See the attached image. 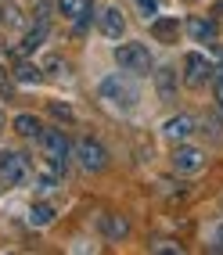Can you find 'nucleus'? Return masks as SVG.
Wrapping results in <instances>:
<instances>
[{
	"mask_svg": "<svg viewBox=\"0 0 223 255\" xmlns=\"http://www.w3.org/2000/svg\"><path fill=\"white\" fill-rule=\"evenodd\" d=\"M25 176H29V162H25V155H14V151H0V180L11 183V187H18Z\"/></svg>",
	"mask_w": 223,
	"mask_h": 255,
	"instance_id": "3",
	"label": "nucleus"
},
{
	"mask_svg": "<svg viewBox=\"0 0 223 255\" xmlns=\"http://www.w3.org/2000/svg\"><path fill=\"white\" fill-rule=\"evenodd\" d=\"M173 169H177V173H184V176L198 173V169H202V151H198V147H177V151H173Z\"/></svg>",
	"mask_w": 223,
	"mask_h": 255,
	"instance_id": "8",
	"label": "nucleus"
},
{
	"mask_svg": "<svg viewBox=\"0 0 223 255\" xmlns=\"http://www.w3.org/2000/svg\"><path fill=\"white\" fill-rule=\"evenodd\" d=\"M97 94H101L105 105H115L119 112H130V108L137 105V87H133L126 76H108V79H101Z\"/></svg>",
	"mask_w": 223,
	"mask_h": 255,
	"instance_id": "1",
	"label": "nucleus"
},
{
	"mask_svg": "<svg viewBox=\"0 0 223 255\" xmlns=\"http://www.w3.org/2000/svg\"><path fill=\"white\" fill-rule=\"evenodd\" d=\"M187 32H191V40H198V43H213L216 25H213L209 18H198V14H191V18H187Z\"/></svg>",
	"mask_w": 223,
	"mask_h": 255,
	"instance_id": "11",
	"label": "nucleus"
},
{
	"mask_svg": "<svg viewBox=\"0 0 223 255\" xmlns=\"http://www.w3.org/2000/svg\"><path fill=\"white\" fill-rule=\"evenodd\" d=\"M40 140H43V151H47V165L54 169V173H61V169H65V158H68V140L61 137L58 129L40 133Z\"/></svg>",
	"mask_w": 223,
	"mask_h": 255,
	"instance_id": "4",
	"label": "nucleus"
},
{
	"mask_svg": "<svg viewBox=\"0 0 223 255\" xmlns=\"http://www.w3.org/2000/svg\"><path fill=\"white\" fill-rule=\"evenodd\" d=\"M0 129H4V112H0Z\"/></svg>",
	"mask_w": 223,
	"mask_h": 255,
	"instance_id": "25",
	"label": "nucleus"
},
{
	"mask_svg": "<svg viewBox=\"0 0 223 255\" xmlns=\"http://www.w3.org/2000/svg\"><path fill=\"white\" fill-rule=\"evenodd\" d=\"M43 40H47V25H43V22H36V25H32V29L25 32V36H22V43H18V54H22V58H25V54H32V50H36Z\"/></svg>",
	"mask_w": 223,
	"mask_h": 255,
	"instance_id": "12",
	"label": "nucleus"
},
{
	"mask_svg": "<svg viewBox=\"0 0 223 255\" xmlns=\"http://www.w3.org/2000/svg\"><path fill=\"white\" fill-rule=\"evenodd\" d=\"M151 32H155V40H173V36H177V22H173V18L155 22V25H151Z\"/></svg>",
	"mask_w": 223,
	"mask_h": 255,
	"instance_id": "18",
	"label": "nucleus"
},
{
	"mask_svg": "<svg viewBox=\"0 0 223 255\" xmlns=\"http://www.w3.org/2000/svg\"><path fill=\"white\" fill-rule=\"evenodd\" d=\"M50 219H54V209L43 205V201H36V205L29 209V223H32V227H47Z\"/></svg>",
	"mask_w": 223,
	"mask_h": 255,
	"instance_id": "15",
	"label": "nucleus"
},
{
	"mask_svg": "<svg viewBox=\"0 0 223 255\" xmlns=\"http://www.w3.org/2000/svg\"><path fill=\"white\" fill-rule=\"evenodd\" d=\"M14 79H18V83H40V69L18 58V65H14Z\"/></svg>",
	"mask_w": 223,
	"mask_h": 255,
	"instance_id": "16",
	"label": "nucleus"
},
{
	"mask_svg": "<svg viewBox=\"0 0 223 255\" xmlns=\"http://www.w3.org/2000/svg\"><path fill=\"white\" fill-rule=\"evenodd\" d=\"M50 112H54L58 119H72V108H68V105H61V101H50Z\"/></svg>",
	"mask_w": 223,
	"mask_h": 255,
	"instance_id": "19",
	"label": "nucleus"
},
{
	"mask_svg": "<svg viewBox=\"0 0 223 255\" xmlns=\"http://www.w3.org/2000/svg\"><path fill=\"white\" fill-rule=\"evenodd\" d=\"M209 61H205L202 54H187L184 58V79H187V87H202L205 79H209Z\"/></svg>",
	"mask_w": 223,
	"mask_h": 255,
	"instance_id": "7",
	"label": "nucleus"
},
{
	"mask_svg": "<svg viewBox=\"0 0 223 255\" xmlns=\"http://www.w3.org/2000/svg\"><path fill=\"white\" fill-rule=\"evenodd\" d=\"M40 119L36 115H14V133L18 137H25V140H32V137H40Z\"/></svg>",
	"mask_w": 223,
	"mask_h": 255,
	"instance_id": "13",
	"label": "nucleus"
},
{
	"mask_svg": "<svg viewBox=\"0 0 223 255\" xmlns=\"http://www.w3.org/2000/svg\"><path fill=\"white\" fill-rule=\"evenodd\" d=\"M36 191H40V194L54 191V176H40V180H36Z\"/></svg>",
	"mask_w": 223,
	"mask_h": 255,
	"instance_id": "21",
	"label": "nucleus"
},
{
	"mask_svg": "<svg viewBox=\"0 0 223 255\" xmlns=\"http://www.w3.org/2000/svg\"><path fill=\"white\" fill-rule=\"evenodd\" d=\"M0 94H4V97L11 94V83H7V72L4 69H0Z\"/></svg>",
	"mask_w": 223,
	"mask_h": 255,
	"instance_id": "23",
	"label": "nucleus"
},
{
	"mask_svg": "<svg viewBox=\"0 0 223 255\" xmlns=\"http://www.w3.org/2000/svg\"><path fill=\"white\" fill-rule=\"evenodd\" d=\"M216 101H220V108H223V65H220V79H216Z\"/></svg>",
	"mask_w": 223,
	"mask_h": 255,
	"instance_id": "22",
	"label": "nucleus"
},
{
	"mask_svg": "<svg viewBox=\"0 0 223 255\" xmlns=\"http://www.w3.org/2000/svg\"><path fill=\"white\" fill-rule=\"evenodd\" d=\"M155 83H159V94H162V97H173L177 79H173V72H169V69H159V72H155Z\"/></svg>",
	"mask_w": 223,
	"mask_h": 255,
	"instance_id": "17",
	"label": "nucleus"
},
{
	"mask_svg": "<svg viewBox=\"0 0 223 255\" xmlns=\"http://www.w3.org/2000/svg\"><path fill=\"white\" fill-rule=\"evenodd\" d=\"M76 155H79V165H83V169H90V173H101V169L108 165V151L101 147L97 140H79Z\"/></svg>",
	"mask_w": 223,
	"mask_h": 255,
	"instance_id": "5",
	"label": "nucleus"
},
{
	"mask_svg": "<svg viewBox=\"0 0 223 255\" xmlns=\"http://www.w3.org/2000/svg\"><path fill=\"white\" fill-rule=\"evenodd\" d=\"M137 11H141L144 18H151V14H155V0H137Z\"/></svg>",
	"mask_w": 223,
	"mask_h": 255,
	"instance_id": "20",
	"label": "nucleus"
},
{
	"mask_svg": "<svg viewBox=\"0 0 223 255\" xmlns=\"http://www.w3.org/2000/svg\"><path fill=\"white\" fill-rule=\"evenodd\" d=\"M115 61H119V69L137 72V76L151 72V54H148V47H141V43H123L115 50Z\"/></svg>",
	"mask_w": 223,
	"mask_h": 255,
	"instance_id": "2",
	"label": "nucleus"
},
{
	"mask_svg": "<svg viewBox=\"0 0 223 255\" xmlns=\"http://www.w3.org/2000/svg\"><path fill=\"white\" fill-rule=\"evenodd\" d=\"M97 29L105 32V36L119 40L126 32V22H123V14H119L115 7H105V11H97Z\"/></svg>",
	"mask_w": 223,
	"mask_h": 255,
	"instance_id": "9",
	"label": "nucleus"
},
{
	"mask_svg": "<svg viewBox=\"0 0 223 255\" xmlns=\"http://www.w3.org/2000/svg\"><path fill=\"white\" fill-rule=\"evenodd\" d=\"M130 223H126V216H105L101 219V234L105 237H126Z\"/></svg>",
	"mask_w": 223,
	"mask_h": 255,
	"instance_id": "14",
	"label": "nucleus"
},
{
	"mask_svg": "<svg viewBox=\"0 0 223 255\" xmlns=\"http://www.w3.org/2000/svg\"><path fill=\"white\" fill-rule=\"evenodd\" d=\"M61 11L76 22V29H83L94 18V4H90V0H61Z\"/></svg>",
	"mask_w": 223,
	"mask_h": 255,
	"instance_id": "10",
	"label": "nucleus"
},
{
	"mask_svg": "<svg viewBox=\"0 0 223 255\" xmlns=\"http://www.w3.org/2000/svg\"><path fill=\"white\" fill-rule=\"evenodd\" d=\"M216 241H220V248H223V227H220V234H216Z\"/></svg>",
	"mask_w": 223,
	"mask_h": 255,
	"instance_id": "24",
	"label": "nucleus"
},
{
	"mask_svg": "<svg viewBox=\"0 0 223 255\" xmlns=\"http://www.w3.org/2000/svg\"><path fill=\"white\" fill-rule=\"evenodd\" d=\"M191 129H195V119L191 115H173V119H166V123H162V137L180 144V140L191 137Z\"/></svg>",
	"mask_w": 223,
	"mask_h": 255,
	"instance_id": "6",
	"label": "nucleus"
}]
</instances>
